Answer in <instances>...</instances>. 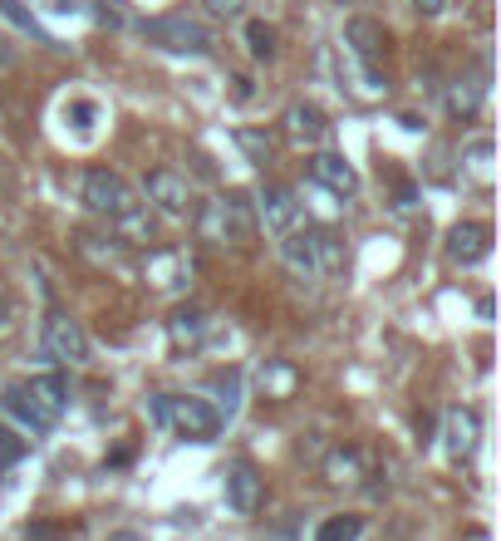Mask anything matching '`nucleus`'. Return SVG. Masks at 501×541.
Returning a JSON list of instances; mask_svg holds the SVG:
<instances>
[{
  "label": "nucleus",
  "mask_w": 501,
  "mask_h": 541,
  "mask_svg": "<svg viewBox=\"0 0 501 541\" xmlns=\"http://www.w3.org/2000/svg\"><path fill=\"white\" fill-rule=\"evenodd\" d=\"M280 261H285L295 276L320 281V276L344 271V241L334 237V232H325V227H315V232H285Z\"/></svg>",
  "instance_id": "obj_1"
},
{
  "label": "nucleus",
  "mask_w": 501,
  "mask_h": 541,
  "mask_svg": "<svg viewBox=\"0 0 501 541\" xmlns=\"http://www.w3.org/2000/svg\"><path fill=\"white\" fill-rule=\"evenodd\" d=\"M197 232L202 241H246L256 232V207L246 192H226V197H212L202 212H197Z\"/></svg>",
  "instance_id": "obj_2"
},
{
  "label": "nucleus",
  "mask_w": 501,
  "mask_h": 541,
  "mask_svg": "<svg viewBox=\"0 0 501 541\" xmlns=\"http://www.w3.org/2000/svg\"><path fill=\"white\" fill-rule=\"evenodd\" d=\"M153 419L177 428L182 438H197V443L217 438V428H222V414L207 399H177V394H158L153 399Z\"/></svg>",
  "instance_id": "obj_3"
},
{
  "label": "nucleus",
  "mask_w": 501,
  "mask_h": 541,
  "mask_svg": "<svg viewBox=\"0 0 501 541\" xmlns=\"http://www.w3.org/2000/svg\"><path fill=\"white\" fill-rule=\"evenodd\" d=\"M143 40L158 45L167 55H212L217 40L207 25L187 20V15H163V20H143Z\"/></svg>",
  "instance_id": "obj_4"
},
{
  "label": "nucleus",
  "mask_w": 501,
  "mask_h": 541,
  "mask_svg": "<svg viewBox=\"0 0 501 541\" xmlns=\"http://www.w3.org/2000/svg\"><path fill=\"white\" fill-rule=\"evenodd\" d=\"M79 197H84V207H89L94 217H109V222H118L123 212L138 207L133 187L118 178V173H109V168H89L84 182H79Z\"/></svg>",
  "instance_id": "obj_5"
},
{
  "label": "nucleus",
  "mask_w": 501,
  "mask_h": 541,
  "mask_svg": "<svg viewBox=\"0 0 501 541\" xmlns=\"http://www.w3.org/2000/svg\"><path fill=\"white\" fill-rule=\"evenodd\" d=\"M40 350H45V360L55 364H84L89 360V335H84V325L74 315L50 310L45 325H40Z\"/></svg>",
  "instance_id": "obj_6"
},
{
  "label": "nucleus",
  "mask_w": 501,
  "mask_h": 541,
  "mask_svg": "<svg viewBox=\"0 0 501 541\" xmlns=\"http://www.w3.org/2000/svg\"><path fill=\"white\" fill-rule=\"evenodd\" d=\"M344 45H349V55H354V60L364 64L369 84H374V89H384V84H379V74H374V64H379L384 45H389L384 25H379V20H369V15H349V20H344Z\"/></svg>",
  "instance_id": "obj_7"
},
{
  "label": "nucleus",
  "mask_w": 501,
  "mask_h": 541,
  "mask_svg": "<svg viewBox=\"0 0 501 541\" xmlns=\"http://www.w3.org/2000/svg\"><path fill=\"white\" fill-rule=\"evenodd\" d=\"M0 409L20 423L25 433H50V428H55V414H50V409L35 399L30 379H10V384L0 389Z\"/></svg>",
  "instance_id": "obj_8"
},
{
  "label": "nucleus",
  "mask_w": 501,
  "mask_h": 541,
  "mask_svg": "<svg viewBox=\"0 0 501 541\" xmlns=\"http://www.w3.org/2000/svg\"><path fill=\"white\" fill-rule=\"evenodd\" d=\"M251 207H256V222L266 227V232H295V222H300V202H295V192L290 187H280V182H266L256 197H251Z\"/></svg>",
  "instance_id": "obj_9"
},
{
  "label": "nucleus",
  "mask_w": 501,
  "mask_h": 541,
  "mask_svg": "<svg viewBox=\"0 0 501 541\" xmlns=\"http://www.w3.org/2000/svg\"><path fill=\"white\" fill-rule=\"evenodd\" d=\"M143 187H148V202H158L167 217H187V212H192V187H187L182 173H172V168H153Z\"/></svg>",
  "instance_id": "obj_10"
},
{
  "label": "nucleus",
  "mask_w": 501,
  "mask_h": 541,
  "mask_svg": "<svg viewBox=\"0 0 501 541\" xmlns=\"http://www.w3.org/2000/svg\"><path fill=\"white\" fill-rule=\"evenodd\" d=\"M447 256H452L457 266L487 261V256H492V227H482V222H457V227L447 232Z\"/></svg>",
  "instance_id": "obj_11"
},
{
  "label": "nucleus",
  "mask_w": 501,
  "mask_h": 541,
  "mask_svg": "<svg viewBox=\"0 0 501 541\" xmlns=\"http://www.w3.org/2000/svg\"><path fill=\"white\" fill-rule=\"evenodd\" d=\"M261 492H266V482H261V473L251 463H231L226 468V502H231L236 517H251L261 507Z\"/></svg>",
  "instance_id": "obj_12"
},
{
  "label": "nucleus",
  "mask_w": 501,
  "mask_h": 541,
  "mask_svg": "<svg viewBox=\"0 0 501 541\" xmlns=\"http://www.w3.org/2000/svg\"><path fill=\"white\" fill-rule=\"evenodd\" d=\"M192 271H197V261H192L182 246H167V251H153V256H148V281H153L158 291H177V286H187Z\"/></svg>",
  "instance_id": "obj_13"
},
{
  "label": "nucleus",
  "mask_w": 501,
  "mask_h": 541,
  "mask_svg": "<svg viewBox=\"0 0 501 541\" xmlns=\"http://www.w3.org/2000/svg\"><path fill=\"white\" fill-rule=\"evenodd\" d=\"M310 178L320 182V187H330L334 197H354V192H359V173H354L339 153H315V158H310Z\"/></svg>",
  "instance_id": "obj_14"
},
{
  "label": "nucleus",
  "mask_w": 501,
  "mask_h": 541,
  "mask_svg": "<svg viewBox=\"0 0 501 541\" xmlns=\"http://www.w3.org/2000/svg\"><path fill=\"white\" fill-rule=\"evenodd\" d=\"M285 138H295V143L315 148V143H325V138H330V119H325L315 104H290V109H285Z\"/></svg>",
  "instance_id": "obj_15"
},
{
  "label": "nucleus",
  "mask_w": 501,
  "mask_h": 541,
  "mask_svg": "<svg viewBox=\"0 0 501 541\" xmlns=\"http://www.w3.org/2000/svg\"><path fill=\"white\" fill-rule=\"evenodd\" d=\"M443 448L452 453V458H467V453L477 448V414H472V409H447Z\"/></svg>",
  "instance_id": "obj_16"
},
{
  "label": "nucleus",
  "mask_w": 501,
  "mask_h": 541,
  "mask_svg": "<svg viewBox=\"0 0 501 541\" xmlns=\"http://www.w3.org/2000/svg\"><path fill=\"white\" fill-rule=\"evenodd\" d=\"M167 330H172V340H177V345H202V335L212 330V320H207V310L182 305V310L167 320Z\"/></svg>",
  "instance_id": "obj_17"
},
{
  "label": "nucleus",
  "mask_w": 501,
  "mask_h": 541,
  "mask_svg": "<svg viewBox=\"0 0 501 541\" xmlns=\"http://www.w3.org/2000/svg\"><path fill=\"white\" fill-rule=\"evenodd\" d=\"M30 389H35V399L50 409V414H64L69 409V379L64 374H45V379H30Z\"/></svg>",
  "instance_id": "obj_18"
},
{
  "label": "nucleus",
  "mask_w": 501,
  "mask_h": 541,
  "mask_svg": "<svg viewBox=\"0 0 501 541\" xmlns=\"http://www.w3.org/2000/svg\"><path fill=\"white\" fill-rule=\"evenodd\" d=\"M246 50H251V60H276V30L266 25V20H246Z\"/></svg>",
  "instance_id": "obj_19"
},
{
  "label": "nucleus",
  "mask_w": 501,
  "mask_h": 541,
  "mask_svg": "<svg viewBox=\"0 0 501 541\" xmlns=\"http://www.w3.org/2000/svg\"><path fill=\"white\" fill-rule=\"evenodd\" d=\"M482 89H487V84H467V79H457V84L447 89V109H452L457 119H472L477 104H482Z\"/></svg>",
  "instance_id": "obj_20"
},
{
  "label": "nucleus",
  "mask_w": 501,
  "mask_h": 541,
  "mask_svg": "<svg viewBox=\"0 0 501 541\" xmlns=\"http://www.w3.org/2000/svg\"><path fill=\"white\" fill-rule=\"evenodd\" d=\"M236 148H241L251 163H271L276 138H271V133H261V128H236Z\"/></svg>",
  "instance_id": "obj_21"
},
{
  "label": "nucleus",
  "mask_w": 501,
  "mask_h": 541,
  "mask_svg": "<svg viewBox=\"0 0 501 541\" xmlns=\"http://www.w3.org/2000/svg\"><path fill=\"white\" fill-rule=\"evenodd\" d=\"M325 473H330V482H359V473H364L359 448H334L330 463H325Z\"/></svg>",
  "instance_id": "obj_22"
},
{
  "label": "nucleus",
  "mask_w": 501,
  "mask_h": 541,
  "mask_svg": "<svg viewBox=\"0 0 501 541\" xmlns=\"http://www.w3.org/2000/svg\"><path fill=\"white\" fill-rule=\"evenodd\" d=\"M364 537V517H325L320 522V532H315V541H359Z\"/></svg>",
  "instance_id": "obj_23"
},
{
  "label": "nucleus",
  "mask_w": 501,
  "mask_h": 541,
  "mask_svg": "<svg viewBox=\"0 0 501 541\" xmlns=\"http://www.w3.org/2000/svg\"><path fill=\"white\" fill-rule=\"evenodd\" d=\"M79 251H84L89 261H99V266H113V261L123 256V241H118V237H94V232H84V237H79Z\"/></svg>",
  "instance_id": "obj_24"
},
{
  "label": "nucleus",
  "mask_w": 501,
  "mask_h": 541,
  "mask_svg": "<svg viewBox=\"0 0 501 541\" xmlns=\"http://www.w3.org/2000/svg\"><path fill=\"white\" fill-rule=\"evenodd\" d=\"M0 15H5V20H10L15 30H25V35H35V40H45V45H50V35L40 30V20H35V15H30V10H25L20 0H0Z\"/></svg>",
  "instance_id": "obj_25"
},
{
  "label": "nucleus",
  "mask_w": 501,
  "mask_h": 541,
  "mask_svg": "<svg viewBox=\"0 0 501 541\" xmlns=\"http://www.w3.org/2000/svg\"><path fill=\"white\" fill-rule=\"evenodd\" d=\"M64 123H74L79 133H94V123H99V104H94V99H69V104H64Z\"/></svg>",
  "instance_id": "obj_26"
},
{
  "label": "nucleus",
  "mask_w": 501,
  "mask_h": 541,
  "mask_svg": "<svg viewBox=\"0 0 501 541\" xmlns=\"http://www.w3.org/2000/svg\"><path fill=\"white\" fill-rule=\"evenodd\" d=\"M462 158H467V168H472V173H477L482 182L492 178V138H477V143H467V153H462Z\"/></svg>",
  "instance_id": "obj_27"
},
{
  "label": "nucleus",
  "mask_w": 501,
  "mask_h": 541,
  "mask_svg": "<svg viewBox=\"0 0 501 541\" xmlns=\"http://www.w3.org/2000/svg\"><path fill=\"white\" fill-rule=\"evenodd\" d=\"M118 227H123V237H128V241H143V246L153 241V222H148L138 207H133V212H123V217H118Z\"/></svg>",
  "instance_id": "obj_28"
},
{
  "label": "nucleus",
  "mask_w": 501,
  "mask_h": 541,
  "mask_svg": "<svg viewBox=\"0 0 501 541\" xmlns=\"http://www.w3.org/2000/svg\"><path fill=\"white\" fill-rule=\"evenodd\" d=\"M30 453V438H15L10 428H0V468H15Z\"/></svg>",
  "instance_id": "obj_29"
},
{
  "label": "nucleus",
  "mask_w": 501,
  "mask_h": 541,
  "mask_svg": "<svg viewBox=\"0 0 501 541\" xmlns=\"http://www.w3.org/2000/svg\"><path fill=\"white\" fill-rule=\"evenodd\" d=\"M207 5V15H217V20H236L241 10H246V0H202Z\"/></svg>",
  "instance_id": "obj_30"
},
{
  "label": "nucleus",
  "mask_w": 501,
  "mask_h": 541,
  "mask_svg": "<svg viewBox=\"0 0 501 541\" xmlns=\"http://www.w3.org/2000/svg\"><path fill=\"white\" fill-rule=\"evenodd\" d=\"M25 541H59V527L55 522H30V527H25Z\"/></svg>",
  "instance_id": "obj_31"
},
{
  "label": "nucleus",
  "mask_w": 501,
  "mask_h": 541,
  "mask_svg": "<svg viewBox=\"0 0 501 541\" xmlns=\"http://www.w3.org/2000/svg\"><path fill=\"white\" fill-rule=\"evenodd\" d=\"M231 84H236V89H231V94H236V99H241V104H246V99H251V94H256V84H251V79H246V74H236V79H231Z\"/></svg>",
  "instance_id": "obj_32"
},
{
  "label": "nucleus",
  "mask_w": 501,
  "mask_h": 541,
  "mask_svg": "<svg viewBox=\"0 0 501 541\" xmlns=\"http://www.w3.org/2000/svg\"><path fill=\"white\" fill-rule=\"evenodd\" d=\"M413 10H418V15H443L447 0H413Z\"/></svg>",
  "instance_id": "obj_33"
},
{
  "label": "nucleus",
  "mask_w": 501,
  "mask_h": 541,
  "mask_svg": "<svg viewBox=\"0 0 501 541\" xmlns=\"http://www.w3.org/2000/svg\"><path fill=\"white\" fill-rule=\"evenodd\" d=\"M10 182H15V178H10V168H5V158H0V197L10 192Z\"/></svg>",
  "instance_id": "obj_34"
},
{
  "label": "nucleus",
  "mask_w": 501,
  "mask_h": 541,
  "mask_svg": "<svg viewBox=\"0 0 501 541\" xmlns=\"http://www.w3.org/2000/svg\"><path fill=\"white\" fill-rule=\"evenodd\" d=\"M0 325H10V301H5V291H0Z\"/></svg>",
  "instance_id": "obj_35"
},
{
  "label": "nucleus",
  "mask_w": 501,
  "mask_h": 541,
  "mask_svg": "<svg viewBox=\"0 0 501 541\" xmlns=\"http://www.w3.org/2000/svg\"><path fill=\"white\" fill-rule=\"evenodd\" d=\"M334 5H344V0H334Z\"/></svg>",
  "instance_id": "obj_36"
}]
</instances>
